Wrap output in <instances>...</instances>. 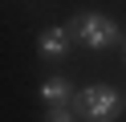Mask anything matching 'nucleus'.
<instances>
[{"instance_id": "0eeeda50", "label": "nucleus", "mask_w": 126, "mask_h": 122, "mask_svg": "<svg viewBox=\"0 0 126 122\" xmlns=\"http://www.w3.org/2000/svg\"><path fill=\"white\" fill-rule=\"evenodd\" d=\"M122 49H126V41H122Z\"/></svg>"}, {"instance_id": "20e7f679", "label": "nucleus", "mask_w": 126, "mask_h": 122, "mask_svg": "<svg viewBox=\"0 0 126 122\" xmlns=\"http://www.w3.org/2000/svg\"><path fill=\"white\" fill-rule=\"evenodd\" d=\"M41 98H45V106L53 110V106H73L77 94H73V86H69L65 77H49V81L41 86Z\"/></svg>"}, {"instance_id": "7ed1b4c3", "label": "nucleus", "mask_w": 126, "mask_h": 122, "mask_svg": "<svg viewBox=\"0 0 126 122\" xmlns=\"http://www.w3.org/2000/svg\"><path fill=\"white\" fill-rule=\"evenodd\" d=\"M69 45H73V33L69 29H45L41 37H37V53H41L45 61H61V57L69 53Z\"/></svg>"}, {"instance_id": "39448f33", "label": "nucleus", "mask_w": 126, "mask_h": 122, "mask_svg": "<svg viewBox=\"0 0 126 122\" xmlns=\"http://www.w3.org/2000/svg\"><path fill=\"white\" fill-rule=\"evenodd\" d=\"M45 122H77V114H73V106H53L45 114Z\"/></svg>"}, {"instance_id": "423d86ee", "label": "nucleus", "mask_w": 126, "mask_h": 122, "mask_svg": "<svg viewBox=\"0 0 126 122\" xmlns=\"http://www.w3.org/2000/svg\"><path fill=\"white\" fill-rule=\"evenodd\" d=\"M122 110H126V94H122Z\"/></svg>"}, {"instance_id": "f03ea898", "label": "nucleus", "mask_w": 126, "mask_h": 122, "mask_svg": "<svg viewBox=\"0 0 126 122\" xmlns=\"http://www.w3.org/2000/svg\"><path fill=\"white\" fill-rule=\"evenodd\" d=\"M69 33H73L85 49H114V45H122V29H118L110 16H102V12H81V16H73Z\"/></svg>"}, {"instance_id": "f257e3e1", "label": "nucleus", "mask_w": 126, "mask_h": 122, "mask_svg": "<svg viewBox=\"0 0 126 122\" xmlns=\"http://www.w3.org/2000/svg\"><path fill=\"white\" fill-rule=\"evenodd\" d=\"M122 110V94L114 86H85L73 98V114L81 122H114Z\"/></svg>"}]
</instances>
